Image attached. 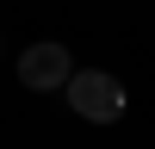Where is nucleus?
Here are the masks:
<instances>
[{"mask_svg": "<svg viewBox=\"0 0 155 149\" xmlns=\"http://www.w3.org/2000/svg\"><path fill=\"white\" fill-rule=\"evenodd\" d=\"M68 106L87 124H118L124 118V81L112 68H81V74H68Z\"/></svg>", "mask_w": 155, "mask_h": 149, "instance_id": "obj_1", "label": "nucleus"}, {"mask_svg": "<svg viewBox=\"0 0 155 149\" xmlns=\"http://www.w3.org/2000/svg\"><path fill=\"white\" fill-rule=\"evenodd\" d=\"M68 74H74L68 44H31L19 56V81L31 87V93H56V87H68Z\"/></svg>", "mask_w": 155, "mask_h": 149, "instance_id": "obj_2", "label": "nucleus"}]
</instances>
